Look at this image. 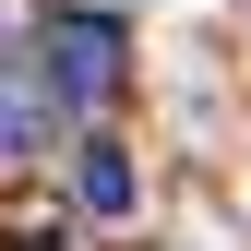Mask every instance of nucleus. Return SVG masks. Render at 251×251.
<instances>
[{
	"mask_svg": "<svg viewBox=\"0 0 251 251\" xmlns=\"http://www.w3.org/2000/svg\"><path fill=\"white\" fill-rule=\"evenodd\" d=\"M120 48H132V36H120V12H48V24H36V72H48L60 108H108L120 72H132Z\"/></svg>",
	"mask_w": 251,
	"mask_h": 251,
	"instance_id": "1",
	"label": "nucleus"
},
{
	"mask_svg": "<svg viewBox=\"0 0 251 251\" xmlns=\"http://www.w3.org/2000/svg\"><path fill=\"white\" fill-rule=\"evenodd\" d=\"M48 120H60V96H48L36 48H0V155H36V144H48Z\"/></svg>",
	"mask_w": 251,
	"mask_h": 251,
	"instance_id": "2",
	"label": "nucleus"
},
{
	"mask_svg": "<svg viewBox=\"0 0 251 251\" xmlns=\"http://www.w3.org/2000/svg\"><path fill=\"white\" fill-rule=\"evenodd\" d=\"M72 192H84V215H132V155H120V144H84Z\"/></svg>",
	"mask_w": 251,
	"mask_h": 251,
	"instance_id": "3",
	"label": "nucleus"
}]
</instances>
